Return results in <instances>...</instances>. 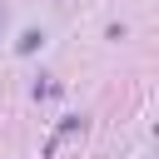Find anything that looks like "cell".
<instances>
[{
    "mask_svg": "<svg viewBox=\"0 0 159 159\" xmlns=\"http://www.w3.org/2000/svg\"><path fill=\"white\" fill-rule=\"evenodd\" d=\"M80 129H84V119H80V114H70V119H65V124L55 129V139H50V149H60V144H65L70 134H80Z\"/></svg>",
    "mask_w": 159,
    "mask_h": 159,
    "instance_id": "obj_1",
    "label": "cell"
},
{
    "mask_svg": "<svg viewBox=\"0 0 159 159\" xmlns=\"http://www.w3.org/2000/svg\"><path fill=\"white\" fill-rule=\"evenodd\" d=\"M0 30H5V5H0Z\"/></svg>",
    "mask_w": 159,
    "mask_h": 159,
    "instance_id": "obj_3",
    "label": "cell"
},
{
    "mask_svg": "<svg viewBox=\"0 0 159 159\" xmlns=\"http://www.w3.org/2000/svg\"><path fill=\"white\" fill-rule=\"evenodd\" d=\"M40 40H45V35H40V30H25V35H20V45H15V50H20V55H35V50H40Z\"/></svg>",
    "mask_w": 159,
    "mask_h": 159,
    "instance_id": "obj_2",
    "label": "cell"
}]
</instances>
